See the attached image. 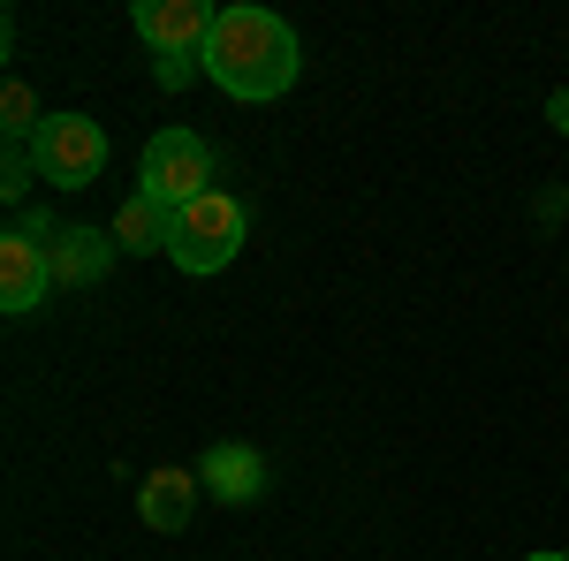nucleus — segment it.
Wrapping results in <instances>:
<instances>
[{
	"mask_svg": "<svg viewBox=\"0 0 569 561\" xmlns=\"http://www.w3.org/2000/svg\"><path fill=\"white\" fill-rule=\"evenodd\" d=\"M198 61H206V84H220L243 107H266L305 77V46L273 8H220Z\"/></svg>",
	"mask_w": 569,
	"mask_h": 561,
	"instance_id": "nucleus-1",
	"label": "nucleus"
},
{
	"mask_svg": "<svg viewBox=\"0 0 569 561\" xmlns=\"http://www.w3.org/2000/svg\"><path fill=\"white\" fill-rule=\"evenodd\" d=\"M243 236H251V213H243V198H228V190H206V198H190V206L176 213L168 259H176L182 273H220V266H236Z\"/></svg>",
	"mask_w": 569,
	"mask_h": 561,
	"instance_id": "nucleus-2",
	"label": "nucleus"
},
{
	"mask_svg": "<svg viewBox=\"0 0 569 561\" xmlns=\"http://www.w3.org/2000/svg\"><path fill=\"white\" fill-rule=\"evenodd\" d=\"M31 160H39L46 190H91L107 174V130L91 114H46L31 137Z\"/></svg>",
	"mask_w": 569,
	"mask_h": 561,
	"instance_id": "nucleus-3",
	"label": "nucleus"
},
{
	"mask_svg": "<svg viewBox=\"0 0 569 561\" xmlns=\"http://www.w3.org/2000/svg\"><path fill=\"white\" fill-rule=\"evenodd\" d=\"M137 190L182 213L190 198L213 190V144H206L198 130H160L152 144H144V160H137Z\"/></svg>",
	"mask_w": 569,
	"mask_h": 561,
	"instance_id": "nucleus-4",
	"label": "nucleus"
},
{
	"mask_svg": "<svg viewBox=\"0 0 569 561\" xmlns=\"http://www.w3.org/2000/svg\"><path fill=\"white\" fill-rule=\"evenodd\" d=\"M213 16L220 8H206V0H137L130 8V23L152 61H198L206 39H213Z\"/></svg>",
	"mask_w": 569,
	"mask_h": 561,
	"instance_id": "nucleus-5",
	"label": "nucleus"
},
{
	"mask_svg": "<svg viewBox=\"0 0 569 561\" xmlns=\"http://www.w3.org/2000/svg\"><path fill=\"white\" fill-rule=\"evenodd\" d=\"M198 485L213 493L220 509H251L266 493V455L251 440H213V448L198 455Z\"/></svg>",
	"mask_w": 569,
	"mask_h": 561,
	"instance_id": "nucleus-6",
	"label": "nucleus"
},
{
	"mask_svg": "<svg viewBox=\"0 0 569 561\" xmlns=\"http://www.w3.org/2000/svg\"><path fill=\"white\" fill-rule=\"evenodd\" d=\"M46 289H53V259H46V243H31V236H0V311L8 319H23V311H39Z\"/></svg>",
	"mask_w": 569,
	"mask_h": 561,
	"instance_id": "nucleus-7",
	"label": "nucleus"
},
{
	"mask_svg": "<svg viewBox=\"0 0 569 561\" xmlns=\"http://www.w3.org/2000/svg\"><path fill=\"white\" fill-rule=\"evenodd\" d=\"M46 259H53V289H99L107 266L122 259V243H114L107 228H61V243H53Z\"/></svg>",
	"mask_w": 569,
	"mask_h": 561,
	"instance_id": "nucleus-8",
	"label": "nucleus"
},
{
	"mask_svg": "<svg viewBox=\"0 0 569 561\" xmlns=\"http://www.w3.org/2000/svg\"><path fill=\"white\" fill-rule=\"evenodd\" d=\"M198 493H206L198 471H176L168 463V471H152L137 485V517H144V531H182V523L198 517Z\"/></svg>",
	"mask_w": 569,
	"mask_h": 561,
	"instance_id": "nucleus-9",
	"label": "nucleus"
},
{
	"mask_svg": "<svg viewBox=\"0 0 569 561\" xmlns=\"http://www.w3.org/2000/svg\"><path fill=\"white\" fill-rule=\"evenodd\" d=\"M168 236H176V206H160V198L130 190L122 213H114V243H122V259H160Z\"/></svg>",
	"mask_w": 569,
	"mask_h": 561,
	"instance_id": "nucleus-10",
	"label": "nucleus"
},
{
	"mask_svg": "<svg viewBox=\"0 0 569 561\" xmlns=\"http://www.w3.org/2000/svg\"><path fill=\"white\" fill-rule=\"evenodd\" d=\"M39 99H31V84H23V77H8V91H0V137H8V144H31V137H39Z\"/></svg>",
	"mask_w": 569,
	"mask_h": 561,
	"instance_id": "nucleus-11",
	"label": "nucleus"
},
{
	"mask_svg": "<svg viewBox=\"0 0 569 561\" xmlns=\"http://www.w3.org/2000/svg\"><path fill=\"white\" fill-rule=\"evenodd\" d=\"M31 182H39L31 144H8V152H0V198H8V206H23V198H31Z\"/></svg>",
	"mask_w": 569,
	"mask_h": 561,
	"instance_id": "nucleus-12",
	"label": "nucleus"
},
{
	"mask_svg": "<svg viewBox=\"0 0 569 561\" xmlns=\"http://www.w3.org/2000/svg\"><path fill=\"white\" fill-rule=\"evenodd\" d=\"M547 122H555V130H562V137H569V84H562V91H555V99H547Z\"/></svg>",
	"mask_w": 569,
	"mask_h": 561,
	"instance_id": "nucleus-13",
	"label": "nucleus"
},
{
	"mask_svg": "<svg viewBox=\"0 0 569 561\" xmlns=\"http://www.w3.org/2000/svg\"><path fill=\"white\" fill-rule=\"evenodd\" d=\"M525 561H569V554H525Z\"/></svg>",
	"mask_w": 569,
	"mask_h": 561,
	"instance_id": "nucleus-14",
	"label": "nucleus"
}]
</instances>
